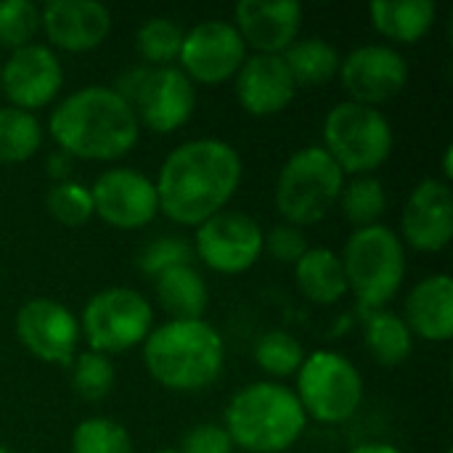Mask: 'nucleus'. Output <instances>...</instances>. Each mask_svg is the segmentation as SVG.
Returning a JSON list of instances; mask_svg holds the SVG:
<instances>
[{"mask_svg": "<svg viewBox=\"0 0 453 453\" xmlns=\"http://www.w3.org/2000/svg\"><path fill=\"white\" fill-rule=\"evenodd\" d=\"M242 157L220 138H194L173 149L157 175L159 212L196 228L223 212L242 183Z\"/></svg>", "mask_w": 453, "mask_h": 453, "instance_id": "obj_1", "label": "nucleus"}, {"mask_svg": "<svg viewBox=\"0 0 453 453\" xmlns=\"http://www.w3.org/2000/svg\"><path fill=\"white\" fill-rule=\"evenodd\" d=\"M48 127L58 151L88 162L122 159L141 138L135 111L109 85H85L66 96L50 111Z\"/></svg>", "mask_w": 453, "mask_h": 453, "instance_id": "obj_2", "label": "nucleus"}, {"mask_svg": "<svg viewBox=\"0 0 453 453\" xmlns=\"http://www.w3.org/2000/svg\"><path fill=\"white\" fill-rule=\"evenodd\" d=\"M143 364L157 385L175 393H199L220 380L226 345L204 319L165 321L146 337Z\"/></svg>", "mask_w": 453, "mask_h": 453, "instance_id": "obj_3", "label": "nucleus"}, {"mask_svg": "<svg viewBox=\"0 0 453 453\" xmlns=\"http://www.w3.org/2000/svg\"><path fill=\"white\" fill-rule=\"evenodd\" d=\"M226 433L247 453H284L305 435L308 417L295 390L281 382H252L226 409Z\"/></svg>", "mask_w": 453, "mask_h": 453, "instance_id": "obj_4", "label": "nucleus"}, {"mask_svg": "<svg viewBox=\"0 0 453 453\" xmlns=\"http://www.w3.org/2000/svg\"><path fill=\"white\" fill-rule=\"evenodd\" d=\"M340 257L348 289L366 311H382L398 295L406 276V247L390 226L356 228Z\"/></svg>", "mask_w": 453, "mask_h": 453, "instance_id": "obj_5", "label": "nucleus"}, {"mask_svg": "<svg viewBox=\"0 0 453 453\" xmlns=\"http://www.w3.org/2000/svg\"><path fill=\"white\" fill-rule=\"evenodd\" d=\"M345 186V173L326 154L324 146H308L295 151L273 188V202L284 223L305 228L321 223L337 204Z\"/></svg>", "mask_w": 453, "mask_h": 453, "instance_id": "obj_6", "label": "nucleus"}, {"mask_svg": "<svg viewBox=\"0 0 453 453\" xmlns=\"http://www.w3.org/2000/svg\"><path fill=\"white\" fill-rule=\"evenodd\" d=\"M111 90L135 111L141 127L159 135L183 127L196 109V85L178 66H133Z\"/></svg>", "mask_w": 453, "mask_h": 453, "instance_id": "obj_7", "label": "nucleus"}, {"mask_svg": "<svg viewBox=\"0 0 453 453\" xmlns=\"http://www.w3.org/2000/svg\"><path fill=\"white\" fill-rule=\"evenodd\" d=\"M324 149L345 175H372L393 154L390 119L374 106L342 101L324 119Z\"/></svg>", "mask_w": 453, "mask_h": 453, "instance_id": "obj_8", "label": "nucleus"}, {"mask_svg": "<svg viewBox=\"0 0 453 453\" xmlns=\"http://www.w3.org/2000/svg\"><path fill=\"white\" fill-rule=\"evenodd\" d=\"M308 419L319 425H345L364 401V377L350 358L334 350L305 356L295 390Z\"/></svg>", "mask_w": 453, "mask_h": 453, "instance_id": "obj_9", "label": "nucleus"}, {"mask_svg": "<svg viewBox=\"0 0 453 453\" xmlns=\"http://www.w3.org/2000/svg\"><path fill=\"white\" fill-rule=\"evenodd\" d=\"M151 329L154 308L141 292L130 287H109L96 292L80 316V332L90 350L109 358L143 345Z\"/></svg>", "mask_w": 453, "mask_h": 453, "instance_id": "obj_10", "label": "nucleus"}, {"mask_svg": "<svg viewBox=\"0 0 453 453\" xmlns=\"http://www.w3.org/2000/svg\"><path fill=\"white\" fill-rule=\"evenodd\" d=\"M263 228L260 223L239 210H223L196 226L194 234V257L207 268L236 276L250 271L263 255Z\"/></svg>", "mask_w": 453, "mask_h": 453, "instance_id": "obj_11", "label": "nucleus"}, {"mask_svg": "<svg viewBox=\"0 0 453 453\" xmlns=\"http://www.w3.org/2000/svg\"><path fill=\"white\" fill-rule=\"evenodd\" d=\"M247 58V45L231 21L207 19L183 35L180 72L196 85H220L234 80Z\"/></svg>", "mask_w": 453, "mask_h": 453, "instance_id": "obj_12", "label": "nucleus"}, {"mask_svg": "<svg viewBox=\"0 0 453 453\" xmlns=\"http://www.w3.org/2000/svg\"><path fill=\"white\" fill-rule=\"evenodd\" d=\"M340 82L350 101L364 106H380L393 101L409 82L406 58L382 42H369L353 48L340 58Z\"/></svg>", "mask_w": 453, "mask_h": 453, "instance_id": "obj_13", "label": "nucleus"}, {"mask_svg": "<svg viewBox=\"0 0 453 453\" xmlns=\"http://www.w3.org/2000/svg\"><path fill=\"white\" fill-rule=\"evenodd\" d=\"M90 196L93 215L119 231L143 228L159 215L154 180L133 167H111L101 173L90 188Z\"/></svg>", "mask_w": 453, "mask_h": 453, "instance_id": "obj_14", "label": "nucleus"}, {"mask_svg": "<svg viewBox=\"0 0 453 453\" xmlns=\"http://www.w3.org/2000/svg\"><path fill=\"white\" fill-rule=\"evenodd\" d=\"M16 337L37 361L69 366L77 356L82 332L80 319L66 305L48 297H35L16 313Z\"/></svg>", "mask_w": 453, "mask_h": 453, "instance_id": "obj_15", "label": "nucleus"}, {"mask_svg": "<svg viewBox=\"0 0 453 453\" xmlns=\"http://www.w3.org/2000/svg\"><path fill=\"white\" fill-rule=\"evenodd\" d=\"M64 85V69L53 48L29 42L0 61V90L11 106L37 111L48 106Z\"/></svg>", "mask_w": 453, "mask_h": 453, "instance_id": "obj_16", "label": "nucleus"}, {"mask_svg": "<svg viewBox=\"0 0 453 453\" xmlns=\"http://www.w3.org/2000/svg\"><path fill=\"white\" fill-rule=\"evenodd\" d=\"M453 239V191L446 180H422L401 215V242L417 252H443Z\"/></svg>", "mask_w": 453, "mask_h": 453, "instance_id": "obj_17", "label": "nucleus"}, {"mask_svg": "<svg viewBox=\"0 0 453 453\" xmlns=\"http://www.w3.org/2000/svg\"><path fill=\"white\" fill-rule=\"evenodd\" d=\"M40 29L48 48L85 53L98 48L111 32V11L98 0H48L40 8Z\"/></svg>", "mask_w": 453, "mask_h": 453, "instance_id": "obj_18", "label": "nucleus"}, {"mask_svg": "<svg viewBox=\"0 0 453 453\" xmlns=\"http://www.w3.org/2000/svg\"><path fill=\"white\" fill-rule=\"evenodd\" d=\"M244 45L255 53L281 56L303 29V5L297 0H242L231 21Z\"/></svg>", "mask_w": 453, "mask_h": 453, "instance_id": "obj_19", "label": "nucleus"}, {"mask_svg": "<svg viewBox=\"0 0 453 453\" xmlns=\"http://www.w3.org/2000/svg\"><path fill=\"white\" fill-rule=\"evenodd\" d=\"M234 93L244 111L255 117H273L289 109L297 96V85L281 56L252 53L234 77Z\"/></svg>", "mask_w": 453, "mask_h": 453, "instance_id": "obj_20", "label": "nucleus"}, {"mask_svg": "<svg viewBox=\"0 0 453 453\" xmlns=\"http://www.w3.org/2000/svg\"><path fill=\"white\" fill-rule=\"evenodd\" d=\"M403 321L411 334L430 342L453 337V281L449 273H435L414 284L403 305Z\"/></svg>", "mask_w": 453, "mask_h": 453, "instance_id": "obj_21", "label": "nucleus"}, {"mask_svg": "<svg viewBox=\"0 0 453 453\" xmlns=\"http://www.w3.org/2000/svg\"><path fill=\"white\" fill-rule=\"evenodd\" d=\"M154 295L170 321H199L210 305V289L194 265H175L154 279Z\"/></svg>", "mask_w": 453, "mask_h": 453, "instance_id": "obj_22", "label": "nucleus"}, {"mask_svg": "<svg viewBox=\"0 0 453 453\" xmlns=\"http://www.w3.org/2000/svg\"><path fill=\"white\" fill-rule=\"evenodd\" d=\"M295 284L305 300L316 305H334L348 295L342 257L329 247H308L295 263Z\"/></svg>", "mask_w": 453, "mask_h": 453, "instance_id": "obj_23", "label": "nucleus"}, {"mask_svg": "<svg viewBox=\"0 0 453 453\" xmlns=\"http://www.w3.org/2000/svg\"><path fill=\"white\" fill-rule=\"evenodd\" d=\"M369 13L382 37L411 45L433 29L438 5L433 0H374Z\"/></svg>", "mask_w": 453, "mask_h": 453, "instance_id": "obj_24", "label": "nucleus"}, {"mask_svg": "<svg viewBox=\"0 0 453 453\" xmlns=\"http://www.w3.org/2000/svg\"><path fill=\"white\" fill-rule=\"evenodd\" d=\"M364 342H366L369 356L385 369L401 366L403 361H409L414 350V334L406 326L403 316L385 311V308L372 311V316H366Z\"/></svg>", "mask_w": 453, "mask_h": 453, "instance_id": "obj_25", "label": "nucleus"}, {"mask_svg": "<svg viewBox=\"0 0 453 453\" xmlns=\"http://www.w3.org/2000/svg\"><path fill=\"white\" fill-rule=\"evenodd\" d=\"M297 88H319L337 77L340 53L324 37H300L281 53Z\"/></svg>", "mask_w": 453, "mask_h": 453, "instance_id": "obj_26", "label": "nucleus"}, {"mask_svg": "<svg viewBox=\"0 0 453 453\" xmlns=\"http://www.w3.org/2000/svg\"><path fill=\"white\" fill-rule=\"evenodd\" d=\"M42 146V127L32 111L0 106V165H21Z\"/></svg>", "mask_w": 453, "mask_h": 453, "instance_id": "obj_27", "label": "nucleus"}, {"mask_svg": "<svg viewBox=\"0 0 453 453\" xmlns=\"http://www.w3.org/2000/svg\"><path fill=\"white\" fill-rule=\"evenodd\" d=\"M183 29L170 16H151L135 32V48L146 66H175L183 45Z\"/></svg>", "mask_w": 453, "mask_h": 453, "instance_id": "obj_28", "label": "nucleus"}, {"mask_svg": "<svg viewBox=\"0 0 453 453\" xmlns=\"http://www.w3.org/2000/svg\"><path fill=\"white\" fill-rule=\"evenodd\" d=\"M340 207L348 223H353L356 228H366L380 223V218L388 210V194L382 180H377L374 175H356L350 183L342 186L340 194Z\"/></svg>", "mask_w": 453, "mask_h": 453, "instance_id": "obj_29", "label": "nucleus"}, {"mask_svg": "<svg viewBox=\"0 0 453 453\" xmlns=\"http://www.w3.org/2000/svg\"><path fill=\"white\" fill-rule=\"evenodd\" d=\"M255 361L257 366L273 377V380H284L300 372L303 361H305V350L300 345V340L284 329H273L265 332L257 345H255Z\"/></svg>", "mask_w": 453, "mask_h": 453, "instance_id": "obj_30", "label": "nucleus"}, {"mask_svg": "<svg viewBox=\"0 0 453 453\" xmlns=\"http://www.w3.org/2000/svg\"><path fill=\"white\" fill-rule=\"evenodd\" d=\"M72 453H135V443L119 422L88 417L72 433Z\"/></svg>", "mask_w": 453, "mask_h": 453, "instance_id": "obj_31", "label": "nucleus"}, {"mask_svg": "<svg viewBox=\"0 0 453 453\" xmlns=\"http://www.w3.org/2000/svg\"><path fill=\"white\" fill-rule=\"evenodd\" d=\"M69 366H72V388L82 401L98 403L114 390L117 372H114V364L109 356L85 350V353L74 356V361Z\"/></svg>", "mask_w": 453, "mask_h": 453, "instance_id": "obj_32", "label": "nucleus"}, {"mask_svg": "<svg viewBox=\"0 0 453 453\" xmlns=\"http://www.w3.org/2000/svg\"><path fill=\"white\" fill-rule=\"evenodd\" d=\"M45 207L50 218H56L61 226H82L93 218V196L90 188L80 180H61L53 183L45 194Z\"/></svg>", "mask_w": 453, "mask_h": 453, "instance_id": "obj_33", "label": "nucleus"}, {"mask_svg": "<svg viewBox=\"0 0 453 453\" xmlns=\"http://www.w3.org/2000/svg\"><path fill=\"white\" fill-rule=\"evenodd\" d=\"M40 32V5L29 0H0V48H24Z\"/></svg>", "mask_w": 453, "mask_h": 453, "instance_id": "obj_34", "label": "nucleus"}, {"mask_svg": "<svg viewBox=\"0 0 453 453\" xmlns=\"http://www.w3.org/2000/svg\"><path fill=\"white\" fill-rule=\"evenodd\" d=\"M194 260V247L186 239H175V236H165L157 239L151 244H146L138 255V268L157 279L159 273L175 268V265H191Z\"/></svg>", "mask_w": 453, "mask_h": 453, "instance_id": "obj_35", "label": "nucleus"}, {"mask_svg": "<svg viewBox=\"0 0 453 453\" xmlns=\"http://www.w3.org/2000/svg\"><path fill=\"white\" fill-rule=\"evenodd\" d=\"M308 239H305V231L297 228V226H289V223H281V226H273L265 236H263V250L276 260V263H287V265H295L305 252H308Z\"/></svg>", "mask_w": 453, "mask_h": 453, "instance_id": "obj_36", "label": "nucleus"}, {"mask_svg": "<svg viewBox=\"0 0 453 453\" xmlns=\"http://www.w3.org/2000/svg\"><path fill=\"white\" fill-rule=\"evenodd\" d=\"M234 449L236 446H234L231 435L226 433V427L207 422V425L191 427L183 435L178 453H234Z\"/></svg>", "mask_w": 453, "mask_h": 453, "instance_id": "obj_37", "label": "nucleus"}, {"mask_svg": "<svg viewBox=\"0 0 453 453\" xmlns=\"http://www.w3.org/2000/svg\"><path fill=\"white\" fill-rule=\"evenodd\" d=\"M69 159H72V157H66L64 151H58V154H53V157L48 159V173H50L53 178H58V183H61V180H69V178H66V173H69V167H72Z\"/></svg>", "mask_w": 453, "mask_h": 453, "instance_id": "obj_38", "label": "nucleus"}, {"mask_svg": "<svg viewBox=\"0 0 453 453\" xmlns=\"http://www.w3.org/2000/svg\"><path fill=\"white\" fill-rule=\"evenodd\" d=\"M348 453H406V451H401L398 446H390V443H361V446L350 449Z\"/></svg>", "mask_w": 453, "mask_h": 453, "instance_id": "obj_39", "label": "nucleus"}, {"mask_svg": "<svg viewBox=\"0 0 453 453\" xmlns=\"http://www.w3.org/2000/svg\"><path fill=\"white\" fill-rule=\"evenodd\" d=\"M453 146L446 149V154H443V175H446V183L453 178Z\"/></svg>", "mask_w": 453, "mask_h": 453, "instance_id": "obj_40", "label": "nucleus"}, {"mask_svg": "<svg viewBox=\"0 0 453 453\" xmlns=\"http://www.w3.org/2000/svg\"><path fill=\"white\" fill-rule=\"evenodd\" d=\"M0 453H13V451H11L8 446H3V443H0Z\"/></svg>", "mask_w": 453, "mask_h": 453, "instance_id": "obj_41", "label": "nucleus"}, {"mask_svg": "<svg viewBox=\"0 0 453 453\" xmlns=\"http://www.w3.org/2000/svg\"><path fill=\"white\" fill-rule=\"evenodd\" d=\"M157 453H178V449H165V451H157Z\"/></svg>", "mask_w": 453, "mask_h": 453, "instance_id": "obj_42", "label": "nucleus"}, {"mask_svg": "<svg viewBox=\"0 0 453 453\" xmlns=\"http://www.w3.org/2000/svg\"><path fill=\"white\" fill-rule=\"evenodd\" d=\"M446 453H451V451H446Z\"/></svg>", "mask_w": 453, "mask_h": 453, "instance_id": "obj_43", "label": "nucleus"}]
</instances>
